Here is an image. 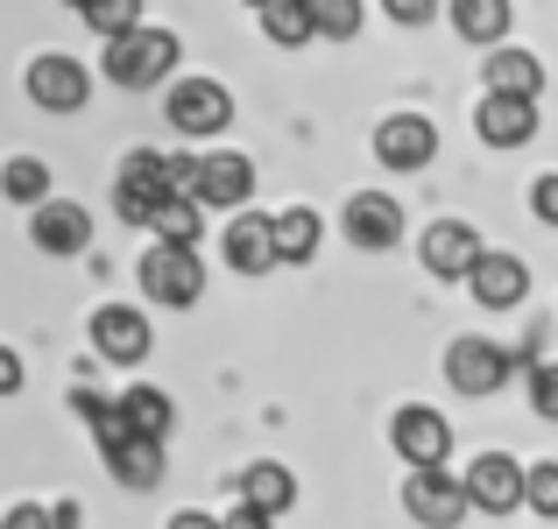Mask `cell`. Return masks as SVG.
<instances>
[{
  "mask_svg": "<svg viewBox=\"0 0 558 529\" xmlns=\"http://www.w3.org/2000/svg\"><path fill=\"white\" fill-rule=\"evenodd\" d=\"M312 36L354 42L361 36V0H312Z\"/></svg>",
  "mask_w": 558,
  "mask_h": 529,
  "instance_id": "83f0119b",
  "label": "cell"
},
{
  "mask_svg": "<svg viewBox=\"0 0 558 529\" xmlns=\"http://www.w3.org/2000/svg\"><path fill=\"white\" fill-rule=\"evenodd\" d=\"M28 99H36L43 113H78L85 99H93V71L78 64V57H64V50H43V57H28Z\"/></svg>",
  "mask_w": 558,
  "mask_h": 529,
  "instance_id": "9c48e42d",
  "label": "cell"
},
{
  "mask_svg": "<svg viewBox=\"0 0 558 529\" xmlns=\"http://www.w3.org/2000/svg\"><path fill=\"white\" fill-rule=\"evenodd\" d=\"M28 241L43 247V255H85L93 247V212L71 198H43L36 219H28Z\"/></svg>",
  "mask_w": 558,
  "mask_h": 529,
  "instance_id": "e0dca14e",
  "label": "cell"
},
{
  "mask_svg": "<svg viewBox=\"0 0 558 529\" xmlns=\"http://www.w3.org/2000/svg\"><path fill=\"white\" fill-rule=\"evenodd\" d=\"M474 135L488 149H523L537 135V99H509V93H481L474 107Z\"/></svg>",
  "mask_w": 558,
  "mask_h": 529,
  "instance_id": "ac0fdd59",
  "label": "cell"
},
{
  "mask_svg": "<svg viewBox=\"0 0 558 529\" xmlns=\"http://www.w3.org/2000/svg\"><path fill=\"white\" fill-rule=\"evenodd\" d=\"M452 28H460V42H481V50H495V42L509 36V22H517V8L509 0H446Z\"/></svg>",
  "mask_w": 558,
  "mask_h": 529,
  "instance_id": "44dd1931",
  "label": "cell"
},
{
  "mask_svg": "<svg viewBox=\"0 0 558 529\" xmlns=\"http://www.w3.org/2000/svg\"><path fill=\"white\" fill-rule=\"evenodd\" d=\"M163 198H178L170 176H163V149H128L121 176H113V212H121V226H149V219L163 212Z\"/></svg>",
  "mask_w": 558,
  "mask_h": 529,
  "instance_id": "3957f363",
  "label": "cell"
},
{
  "mask_svg": "<svg viewBox=\"0 0 558 529\" xmlns=\"http://www.w3.org/2000/svg\"><path fill=\"white\" fill-rule=\"evenodd\" d=\"M531 212H537V226L558 233V170H545V176L531 184Z\"/></svg>",
  "mask_w": 558,
  "mask_h": 529,
  "instance_id": "d6a6232c",
  "label": "cell"
},
{
  "mask_svg": "<svg viewBox=\"0 0 558 529\" xmlns=\"http://www.w3.org/2000/svg\"><path fill=\"white\" fill-rule=\"evenodd\" d=\"M241 502L247 508H262V516H290L298 508V473L290 466H276V459H255V466H241Z\"/></svg>",
  "mask_w": 558,
  "mask_h": 529,
  "instance_id": "ffe728a7",
  "label": "cell"
},
{
  "mask_svg": "<svg viewBox=\"0 0 558 529\" xmlns=\"http://www.w3.org/2000/svg\"><path fill=\"white\" fill-rule=\"evenodd\" d=\"M219 529H276L269 516H262V508H247V502H233L227 516H219Z\"/></svg>",
  "mask_w": 558,
  "mask_h": 529,
  "instance_id": "e575fe53",
  "label": "cell"
},
{
  "mask_svg": "<svg viewBox=\"0 0 558 529\" xmlns=\"http://www.w3.org/2000/svg\"><path fill=\"white\" fill-rule=\"evenodd\" d=\"M0 529H50V508L43 502H14L8 516H0Z\"/></svg>",
  "mask_w": 558,
  "mask_h": 529,
  "instance_id": "836d02e7",
  "label": "cell"
},
{
  "mask_svg": "<svg viewBox=\"0 0 558 529\" xmlns=\"http://www.w3.org/2000/svg\"><path fill=\"white\" fill-rule=\"evenodd\" d=\"M403 516L424 529H460L474 508H466V488L446 466H417V473H403Z\"/></svg>",
  "mask_w": 558,
  "mask_h": 529,
  "instance_id": "52a82bcc",
  "label": "cell"
},
{
  "mask_svg": "<svg viewBox=\"0 0 558 529\" xmlns=\"http://www.w3.org/2000/svg\"><path fill=\"white\" fill-rule=\"evenodd\" d=\"M135 275H142V290H149V304H163V311H191L198 290H205L198 247H178V241H156Z\"/></svg>",
  "mask_w": 558,
  "mask_h": 529,
  "instance_id": "7a4b0ae2",
  "label": "cell"
},
{
  "mask_svg": "<svg viewBox=\"0 0 558 529\" xmlns=\"http://www.w3.org/2000/svg\"><path fill=\"white\" fill-rule=\"evenodd\" d=\"M0 198L8 205H43L50 198V170H43L36 156H8V163H0Z\"/></svg>",
  "mask_w": 558,
  "mask_h": 529,
  "instance_id": "484cf974",
  "label": "cell"
},
{
  "mask_svg": "<svg viewBox=\"0 0 558 529\" xmlns=\"http://www.w3.org/2000/svg\"><path fill=\"white\" fill-rule=\"evenodd\" d=\"M93 346H99V360H113V367H135V360H149V318L135 311V304H99L93 311Z\"/></svg>",
  "mask_w": 558,
  "mask_h": 529,
  "instance_id": "4fadbf2b",
  "label": "cell"
},
{
  "mask_svg": "<svg viewBox=\"0 0 558 529\" xmlns=\"http://www.w3.org/2000/svg\"><path fill=\"white\" fill-rule=\"evenodd\" d=\"M113 403H121L128 431H135V438H156V445H163L170 423H178V403H170L163 389H128V395H113Z\"/></svg>",
  "mask_w": 558,
  "mask_h": 529,
  "instance_id": "603a6c76",
  "label": "cell"
},
{
  "mask_svg": "<svg viewBox=\"0 0 558 529\" xmlns=\"http://www.w3.org/2000/svg\"><path fill=\"white\" fill-rule=\"evenodd\" d=\"M219 255H227L233 275H269L276 269V212H233Z\"/></svg>",
  "mask_w": 558,
  "mask_h": 529,
  "instance_id": "2e32d148",
  "label": "cell"
},
{
  "mask_svg": "<svg viewBox=\"0 0 558 529\" xmlns=\"http://www.w3.org/2000/svg\"><path fill=\"white\" fill-rule=\"evenodd\" d=\"M247 8H255V14H262V8H269V0H247Z\"/></svg>",
  "mask_w": 558,
  "mask_h": 529,
  "instance_id": "ab89813d",
  "label": "cell"
},
{
  "mask_svg": "<svg viewBox=\"0 0 558 529\" xmlns=\"http://www.w3.org/2000/svg\"><path fill=\"white\" fill-rule=\"evenodd\" d=\"M466 488V508H481V516H517L523 508V466L517 452H474L460 473Z\"/></svg>",
  "mask_w": 558,
  "mask_h": 529,
  "instance_id": "8992f818",
  "label": "cell"
},
{
  "mask_svg": "<svg viewBox=\"0 0 558 529\" xmlns=\"http://www.w3.org/2000/svg\"><path fill=\"white\" fill-rule=\"evenodd\" d=\"M64 8H85V0H64Z\"/></svg>",
  "mask_w": 558,
  "mask_h": 529,
  "instance_id": "60d3db41",
  "label": "cell"
},
{
  "mask_svg": "<svg viewBox=\"0 0 558 529\" xmlns=\"http://www.w3.org/2000/svg\"><path fill=\"white\" fill-rule=\"evenodd\" d=\"M438 8H446V0H381V14H389L396 28H424Z\"/></svg>",
  "mask_w": 558,
  "mask_h": 529,
  "instance_id": "1f68e13d",
  "label": "cell"
},
{
  "mask_svg": "<svg viewBox=\"0 0 558 529\" xmlns=\"http://www.w3.org/2000/svg\"><path fill=\"white\" fill-rule=\"evenodd\" d=\"M191 198L213 205V212H247V198H255V163H247V156H233V149L205 156V163H198V184H191Z\"/></svg>",
  "mask_w": 558,
  "mask_h": 529,
  "instance_id": "5bb4252c",
  "label": "cell"
},
{
  "mask_svg": "<svg viewBox=\"0 0 558 529\" xmlns=\"http://www.w3.org/2000/svg\"><path fill=\"white\" fill-rule=\"evenodd\" d=\"M178 57H184V42L170 36V28H128V36H113L107 42V78L121 85V93H149V85H170L178 78Z\"/></svg>",
  "mask_w": 558,
  "mask_h": 529,
  "instance_id": "6da1fadb",
  "label": "cell"
},
{
  "mask_svg": "<svg viewBox=\"0 0 558 529\" xmlns=\"http://www.w3.org/2000/svg\"><path fill=\"white\" fill-rule=\"evenodd\" d=\"M107 473L121 480V488H156V480H163V445H156V438H128V445H113L107 452Z\"/></svg>",
  "mask_w": 558,
  "mask_h": 529,
  "instance_id": "7402d4cb",
  "label": "cell"
},
{
  "mask_svg": "<svg viewBox=\"0 0 558 529\" xmlns=\"http://www.w3.org/2000/svg\"><path fill=\"white\" fill-rule=\"evenodd\" d=\"M432 156H438V127H432V113H389V121L375 127V163L381 170H432Z\"/></svg>",
  "mask_w": 558,
  "mask_h": 529,
  "instance_id": "30bf717a",
  "label": "cell"
},
{
  "mask_svg": "<svg viewBox=\"0 0 558 529\" xmlns=\"http://www.w3.org/2000/svg\"><path fill=\"white\" fill-rule=\"evenodd\" d=\"M466 290H474L481 311H517V304L531 297V261H523V255H502V247H488V255L466 269Z\"/></svg>",
  "mask_w": 558,
  "mask_h": 529,
  "instance_id": "8fae6325",
  "label": "cell"
},
{
  "mask_svg": "<svg viewBox=\"0 0 558 529\" xmlns=\"http://www.w3.org/2000/svg\"><path fill=\"white\" fill-rule=\"evenodd\" d=\"M170 529H219V516H198V508H178V516H170Z\"/></svg>",
  "mask_w": 558,
  "mask_h": 529,
  "instance_id": "f35d334b",
  "label": "cell"
},
{
  "mask_svg": "<svg viewBox=\"0 0 558 529\" xmlns=\"http://www.w3.org/2000/svg\"><path fill=\"white\" fill-rule=\"evenodd\" d=\"M262 36H269L276 50H304V42H312V0H269V8H262Z\"/></svg>",
  "mask_w": 558,
  "mask_h": 529,
  "instance_id": "d4e9b609",
  "label": "cell"
},
{
  "mask_svg": "<svg viewBox=\"0 0 558 529\" xmlns=\"http://www.w3.org/2000/svg\"><path fill=\"white\" fill-rule=\"evenodd\" d=\"M340 226H347V241H354V247L381 255V247L403 241V205H396L389 190H354V198H347V212H340Z\"/></svg>",
  "mask_w": 558,
  "mask_h": 529,
  "instance_id": "9a60e30c",
  "label": "cell"
},
{
  "mask_svg": "<svg viewBox=\"0 0 558 529\" xmlns=\"http://www.w3.org/2000/svg\"><path fill=\"white\" fill-rule=\"evenodd\" d=\"M85 28H93L99 42H113V36H128V28H142V0H85Z\"/></svg>",
  "mask_w": 558,
  "mask_h": 529,
  "instance_id": "4316f807",
  "label": "cell"
},
{
  "mask_svg": "<svg viewBox=\"0 0 558 529\" xmlns=\"http://www.w3.org/2000/svg\"><path fill=\"white\" fill-rule=\"evenodd\" d=\"M78 522H85L78 502H57V508H50V529H78Z\"/></svg>",
  "mask_w": 558,
  "mask_h": 529,
  "instance_id": "74e56055",
  "label": "cell"
},
{
  "mask_svg": "<svg viewBox=\"0 0 558 529\" xmlns=\"http://www.w3.org/2000/svg\"><path fill=\"white\" fill-rule=\"evenodd\" d=\"M488 255L481 247V233L466 226V219H438V226H424V241H417V261L438 275V283H466V269Z\"/></svg>",
  "mask_w": 558,
  "mask_h": 529,
  "instance_id": "7c38bea8",
  "label": "cell"
},
{
  "mask_svg": "<svg viewBox=\"0 0 558 529\" xmlns=\"http://www.w3.org/2000/svg\"><path fill=\"white\" fill-rule=\"evenodd\" d=\"M523 508H531V516H545V522H558V459L523 466Z\"/></svg>",
  "mask_w": 558,
  "mask_h": 529,
  "instance_id": "f546056e",
  "label": "cell"
},
{
  "mask_svg": "<svg viewBox=\"0 0 558 529\" xmlns=\"http://www.w3.org/2000/svg\"><path fill=\"white\" fill-rule=\"evenodd\" d=\"M517 374V367H509V346L502 340H481V332H460V340L446 346V381L460 395H474V403H488L495 389H502V381Z\"/></svg>",
  "mask_w": 558,
  "mask_h": 529,
  "instance_id": "5b68a950",
  "label": "cell"
},
{
  "mask_svg": "<svg viewBox=\"0 0 558 529\" xmlns=\"http://www.w3.org/2000/svg\"><path fill=\"white\" fill-rule=\"evenodd\" d=\"M318 241H326V219H318L312 205H290V212H276V261H312Z\"/></svg>",
  "mask_w": 558,
  "mask_h": 529,
  "instance_id": "cb8c5ba5",
  "label": "cell"
},
{
  "mask_svg": "<svg viewBox=\"0 0 558 529\" xmlns=\"http://www.w3.org/2000/svg\"><path fill=\"white\" fill-rule=\"evenodd\" d=\"M531 409H537L545 423H558V360L531 367Z\"/></svg>",
  "mask_w": 558,
  "mask_h": 529,
  "instance_id": "4dcf8cb0",
  "label": "cell"
},
{
  "mask_svg": "<svg viewBox=\"0 0 558 529\" xmlns=\"http://www.w3.org/2000/svg\"><path fill=\"white\" fill-rule=\"evenodd\" d=\"M107 403H113V395H99V389H71V409H78L85 423H93V417H99V409H107Z\"/></svg>",
  "mask_w": 558,
  "mask_h": 529,
  "instance_id": "8d00e7d4",
  "label": "cell"
},
{
  "mask_svg": "<svg viewBox=\"0 0 558 529\" xmlns=\"http://www.w3.org/2000/svg\"><path fill=\"white\" fill-rule=\"evenodd\" d=\"M156 241H178V247H198V198H163V212L149 219Z\"/></svg>",
  "mask_w": 558,
  "mask_h": 529,
  "instance_id": "f1b7e54d",
  "label": "cell"
},
{
  "mask_svg": "<svg viewBox=\"0 0 558 529\" xmlns=\"http://www.w3.org/2000/svg\"><path fill=\"white\" fill-rule=\"evenodd\" d=\"M481 85H488V93H509V99H537L545 93V57L517 50V42H495V50L481 57Z\"/></svg>",
  "mask_w": 558,
  "mask_h": 529,
  "instance_id": "d6986e66",
  "label": "cell"
},
{
  "mask_svg": "<svg viewBox=\"0 0 558 529\" xmlns=\"http://www.w3.org/2000/svg\"><path fill=\"white\" fill-rule=\"evenodd\" d=\"M0 395H22V353L0 346Z\"/></svg>",
  "mask_w": 558,
  "mask_h": 529,
  "instance_id": "d590c367",
  "label": "cell"
},
{
  "mask_svg": "<svg viewBox=\"0 0 558 529\" xmlns=\"http://www.w3.org/2000/svg\"><path fill=\"white\" fill-rule=\"evenodd\" d=\"M389 445H396V459L417 473V466H446L452 459V423L438 417L432 403H403L389 417Z\"/></svg>",
  "mask_w": 558,
  "mask_h": 529,
  "instance_id": "ba28073f",
  "label": "cell"
},
{
  "mask_svg": "<svg viewBox=\"0 0 558 529\" xmlns=\"http://www.w3.org/2000/svg\"><path fill=\"white\" fill-rule=\"evenodd\" d=\"M163 121L178 127V135H191V142L227 135V127H233V93L219 78H178L170 99H163Z\"/></svg>",
  "mask_w": 558,
  "mask_h": 529,
  "instance_id": "277c9868",
  "label": "cell"
}]
</instances>
